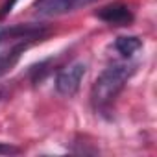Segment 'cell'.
Wrapping results in <instances>:
<instances>
[{
	"instance_id": "1",
	"label": "cell",
	"mask_w": 157,
	"mask_h": 157,
	"mask_svg": "<svg viewBox=\"0 0 157 157\" xmlns=\"http://www.w3.org/2000/svg\"><path fill=\"white\" fill-rule=\"evenodd\" d=\"M131 74H133V67L131 65H113V67H107L98 76V80L93 85V91H91L93 107L96 111H100V113L109 111V107L113 105L115 98L124 89V85L129 80Z\"/></svg>"
},
{
	"instance_id": "2",
	"label": "cell",
	"mask_w": 157,
	"mask_h": 157,
	"mask_svg": "<svg viewBox=\"0 0 157 157\" xmlns=\"http://www.w3.org/2000/svg\"><path fill=\"white\" fill-rule=\"evenodd\" d=\"M87 65L76 61L68 67H65L63 70H59L57 78H56V91L63 96H74L80 89V83L85 76Z\"/></svg>"
},
{
	"instance_id": "3",
	"label": "cell",
	"mask_w": 157,
	"mask_h": 157,
	"mask_svg": "<svg viewBox=\"0 0 157 157\" xmlns=\"http://www.w3.org/2000/svg\"><path fill=\"white\" fill-rule=\"evenodd\" d=\"M48 32L50 30L44 24H19L13 28L0 30V43H4L8 39H17L19 43H33L46 37Z\"/></svg>"
},
{
	"instance_id": "4",
	"label": "cell",
	"mask_w": 157,
	"mask_h": 157,
	"mask_svg": "<svg viewBox=\"0 0 157 157\" xmlns=\"http://www.w3.org/2000/svg\"><path fill=\"white\" fill-rule=\"evenodd\" d=\"M93 2H96V0H37L33 4V10L37 15L54 17V15H63L74 10H80Z\"/></svg>"
},
{
	"instance_id": "5",
	"label": "cell",
	"mask_w": 157,
	"mask_h": 157,
	"mask_svg": "<svg viewBox=\"0 0 157 157\" xmlns=\"http://www.w3.org/2000/svg\"><path fill=\"white\" fill-rule=\"evenodd\" d=\"M96 17L107 24H115V26H128L133 22V13L126 4H109L104 6L96 11Z\"/></svg>"
},
{
	"instance_id": "6",
	"label": "cell",
	"mask_w": 157,
	"mask_h": 157,
	"mask_svg": "<svg viewBox=\"0 0 157 157\" xmlns=\"http://www.w3.org/2000/svg\"><path fill=\"white\" fill-rule=\"evenodd\" d=\"M28 46H30V43H19V44H15V46H13L8 54L0 56V76L6 74L8 70H11V67L19 61L21 54H22Z\"/></svg>"
},
{
	"instance_id": "7",
	"label": "cell",
	"mask_w": 157,
	"mask_h": 157,
	"mask_svg": "<svg viewBox=\"0 0 157 157\" xmlns=\"http://www.w3.org/2000/svg\"><path fill=\"white\" fill-rule=\"evenodd\" d=\"M140 46H142V41H140L139 37H135V35H124V37H118V39L115 41V48H117L122 56H126V57L133 56Z\"/></svg>"
},
{
	"instance_id": "8",
	"label": "cell",
	"mask_w": 157,
	"mask_h": 157,
	"mask_svg": "<svg viewBox=\"0 0 157 157\" xmlns=\"http://www.w3.org/2000/svg\"><path fill=\"white\" fill-rule=\"evenodd\" d=\"M0 153H4V155L21 153V148H17V146H11V144H4V142H0Z\"/></svg>"
},
{
	"instance_id": "9",
	"label": "cell",
	"mask_w": 157,
	"mask_h": 157,
	"mask_svg": "<svg viewBox=\"0 0 157 157\" xmlns=\"http://www.w3.org/2000/svg\"><path fill=\"white\" fill-rule=\"evenodd\" d=\"M15 2H17V0H8V2L2 6V10H0V19H4L6 15H10V13H11V10H13Z\"/></svg>"
},
{
	"instance_id": "10",
	"label": "cell",
	"mask_w": 157,
	"mask_h": 157,
	"mask_svg": "<svg viewBox=\"0 0 157 157\" xmlns=\"http://www.w3.org/2000/svg\"><path fill=\"white\" fill-rule=\"evenodd\" d=\"M4 96H6V89H4V87H0V100H2Z\"/></svg>"
}]
</instances>
